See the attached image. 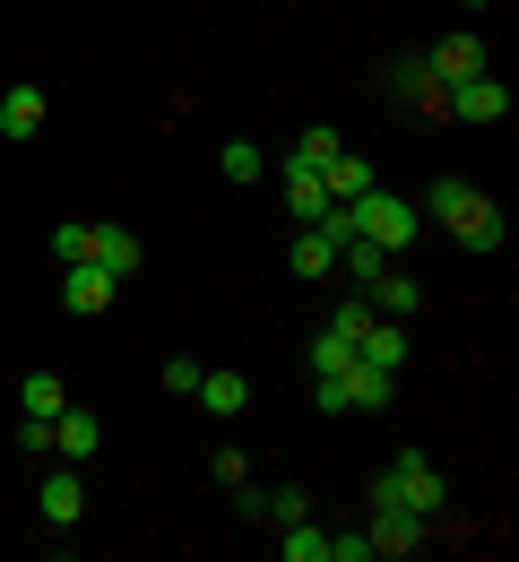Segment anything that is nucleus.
<instances>
[{
	"instance_id": "obj_1",
	"label": "nucleus",
	"mask_w": 519,
	"mask_h": 562,
	"mask_svg": "<svg viewBox=\"0 0 519 562\" xmlns=\"http://www.w3.org/2000/svg\"><path fill=\"white\" fill-rule=\"evenodd\" d=\"M312 398H320V416H381L390 398H398V372H381V363H364V355H347L338 372H320L312 381Z\"/></svg>"
},
{
	"instance_id": "obj_2",
	"label": "nucleus",
	"mask_w": 519,
	"mask_h": 562,
	"mask_svg": "<svg viewBox=\"0 0 519 562\" xmlns=\"http://www.w3.org/2000/svg\"><path fill=\"white\" fill-rule=\"evenodd\" d=\"M425 209H433V225H450L467 251H503V209H494L476 182H433Z\"/></svg>"
},
{
	"instance_id": "obj_3",
	"label": "nucleus",
	"mask_w": 519,
	"mask_h": 562,
	"mask_svg": "<svg viewBox=\"0 0 519 562\" xmlns=\"http://www.w3.org/2000/svg\"><path fill=\"white\" fill-rule=\"evenodd\" d=\"M381 502H390V510H416V519H433V510H442V476H433V459H425V450L390 459V468L364 485V510H381Z\"/></svg>"
},
{
	"instance_id": "obj_4",
	"label": "nucleus",
	"mask_w": 519,
	"mask_h": 562,
	"mask_svg": "<svg viewBox=\"0 0 519 562\" xmlns=\"http://www.w3.org/2000/svg\"><path fill=\"white\" fill-rule=\"evenodd\" d=\"M416 225H425V209H416V200H398V191H381V182L356 200V234H364V243H381L390 260L416 243Z\"/></svg>"
},
{
	"instance_id": "obj_5",
	"label": "nucleus",
	"mask_w": 519,
	"mask_h": 562,
	"mask_svg": "<svg viewBox=\"0 0 519 562\" xmlns=\"http://www.w3.org/2000/svg\"><path fill=\"white\" fill-rule=\"evenodd\" d=\"M364 537H372V554H416L425 537H433V519H416V510H364Z\"/></svg>"
},
{
	"instance_id": "obj_6",
	"label": "nucleus",
	"mask_w": 519,
	"mask_h": 562,
	"mask_svg": "<svg viewBox=\"0 0 519 562\" xmlns=\"http://www.w3.org/2000/svg\"><path fill=\"white\" fill-rule=\"evenodd\" d=\"M390 95L398 104H416V113H450V87L425 70V53H407V61H390Z\"/></svg>"
},
{
	"instance_id": "obj_7",
	"label": "nucleus",
	"mask_w": 519,
	"mask_h": 562,
	"mask_svg": "<svg viewBox=\"0 0 519 562\" xmlns=\"http://www.w3.org/2000/svg\"><path fill=\"white\" fill-rule=\"evenodd\" d=\"M450 113L485 131V122H503V113H511V87H503V78H494V70H476V78H467V87H450Z\"/></svg>"
},
{
	"instance_id": "obj_8",
	"label": "nucleus",
	"mask_w": 519,
	"mask_h": 562,
	"mask_svg": "<svg viewBox=\"0 0 519 562\" xmlns=\"http://www.w3.org/2000/svg\"><path fill=\"white\" fill-rule=\"evenodd\" d=\"M425 70L442 78V87H467V78H476V70H494V61H485V44H476V35H442V44L425 53Z\"/></svg>"
},
{
	"instance_id": "obj_9",
	"label": "nucleus",
	"mask_w": 519,
	"mask_h": 562,
	"mask_svg": "<svg viewBox=\"0 0 519 562\" xmlns=\"http://www.w3.org/2000/svg\"><path fill=\"white\" fill-rule=\"evenodd\" d=\"M113 285H122V278H113V269H95V260H78L70 278H61V303H70L78 321H95V312L113 303Z\"/></svg>"
},
{
	"instance_id": "obj_10",
	"label": "nucleus",
	"mask_w": 519,
	"mask_h": 562,
	"mask_svg": "<svg viewBox=\"0 0 519 562\" xmlns=\"http://www.w3.org/2000/svg\"><path fill=\"white\" fill-rule=\"evenodd\" d=\"M44 113H53V104H44V87H9V95H0V139H35V131H44Z\"/></svg>"
},
{
	"instance_id": "obj_11",
	"label": "nucleus",
	"mask_w": 519,
	"mask_h": 562,
	"mask_svg": "<svg viewBox=\"0 0 519 562\" xmlns=\"http://www.w3.org/2000/svg\"><path fill=\"white\" fill-rule=\"evenodd\" d=\"M95 441H104V424L87 416V407H61V416H53V450H61V459L87 468V459H95Z\"/></svg>"
},
{
	"instance_id": "obj_12",
	"label": "nucleus",
	"mask_w": 519,
	"mask_h": 562,
	"mask_svg": "<svg viewBox=\"0 0 519 562\" xmlns=\"http://www.w3.org/2000/svg\"><path fill=\"white\" fill-rule=\"evenodd\" d=\"M35 502H44V519H53V528H70L78 510H87V476H78V459L61 468V476H44V493H35Z\"/></svg>"
},
{
	"instance_id": "obj_13",
	"label": "nucleus",
	"mask_w": 519,
	"mask_h": 562,
	"mask_svg": "<svg viewBox=\"0 0 519 562\" xmlns=\"http://www.w3.org/2000/svg\"><path fill=\"white\" fill-rule=\"evenodd\" d=\"M139 260H148V251H139V234H131V225H95V269L139 278Z\"/></svg>"
},
{
	"instance_id": "obj_14",
	"label": "nucleus",
	"mask_w": 519,
	"mask_h": 562,
	"mask_svg": "<svg viewBox=\"0 0 519 562\" xmlns=\"http://www.w3.org/2000/svg\"><path fill=\"white\" fill-rule=\"evenodd\" d=\"M356 355H364V363H381V372H398V363H407V329H398V321L381 312V321H364V338H356Z\"/></svg>"
},
{
	"instance_id": "obj_15",
	"label": "nucleus",
	"mask_w": 519,
	"mask_h": 562,
	"mask_svg": "<svg viewBox=\"0 0 519 562\" xmlns=\"http://www.w3.org/2000/svg\"><path fill=\"white\" fill-rule=\"evenodd\" d=\"M320 191H329V200H364V191H372V165L356 156V147H338V156L320 165Z\"/></svg>"
},
{
	"instance_id": "obj_16",
	"label": "nucleus",
	"mask_w": 519,
	"mask_h": 562,
	"mask_svg": "<svg viewBox=\"0 0 519 562\" xmlns=\"http://www.w3.org/2000/svg\"><path fill=\"white\" fill-rule=\"evenodd\" d=\"M364 303H372V312H390V321H407V312H416L425 294H416V278H398V260H390V269L364 285Z\"/></svg>"
},
{
	"instance_id": "obj_17",
	"label": "nucleus",
	"mask_w": 519,
	"mask_h": 562,
	"mask_svg": "<svg viewBox=\"0 0 519 562\" xmlns=\"http://www.w3.org/2000/svg\"><path fill=\"white\" fill-rule=\"evenodd\" d=\"M286 209H295V225H320V209H329L320 173H312V165H295V156H286Z\"/></svg>"
},
{
	"instance_id": "obj_18",
	"label": "nucleus",
	"mask_w": 519,
	"mask_h": 562,
	"mask_svg": "<svg viewBox=\"0 0 519 562\" xmlns=\"http://www.w3.org/2000/svg\"><path fill=\"white\" fill-rule=\"evenodd\" d=\"M61 407H70L61 372H26V381H18V416H61Z\"/></svg>"
},
{
	"instance_id": "obj_19",
	"label": "nucleus",
	"mask_w": 519,
	"mask_h": 562,
	"mask_svg": "<svg viewBox=\"0 0 519 562\" xmlns=\"http://www.w3.org/2000/svg\"><path fill=\"white\" fill-rule=\"evenodd\" d=\"M191 398H200L208 416H234V407L251 398V381H242V372H200V390H191Z\"/></svg>"
},
{
	"instance_id": "obj_20",
	"label": "nucleus",
	"mask_w": 519,
	"mask_h": 562,
	"mask_svg": "<svg viewBox=\"0 0 519 562\" xmlns=\"http://www.w3.org/2000/svg\"><path fill=\"white\" fill-rule=\"evenodd\" d=\"M338 269V243L320 225H295V278H329Z\"/></svg>"
},
{
	"instance_id": "obj_21",
	"label": "nucleus",
	"mask_w": 519,
	"mask_h": 562,
	"mask_svg": "<svg viewBox=\"0 0 519 562\" xmlns=\"http://www.w3.org/2000/svg\"><path fill=\"white\" fill-rule=\"evenodd\" d=\"M53 260H61V269H78V260H95V225H53Z\"/></svg>"
},
{
	"instance_id": "obj_22",
	"label": "nucleus",
	"mask_w": 519,
	"mask_h": 562,
	"mask_svg": "<svg viewBox=\"0 0 519 562\" xmlns=\"http://www.w3.org/2000/svg\"><path fill=\"white\" fill-rule=\"evenodd\" d=\"M338 269H347V278H356V285H372V278H381V269H390V251H381V243H364V234H356V243L338 251Z\"/></svg>"
},
{
	"instance_id": "obj_23",
	"label": "nucleus",
	"mask_w": 519,
	"mask_h": 562,
	"mask_svg": "<svg viewBox=\"0 0 519 562\" xmlns=\"http://www.w3.org/2000/svg\"><path fill=\"white\" fill-rule=\"evenodd\" d=\"M286 562H329V528H312V519H286Z\"/></svg>"
},
{
	"instance_id": "obj_24",
	"label": "nucleus",
	"mask_w": 519,
	"mask_h": 562,
	"mask_svg": "<svg viewBox=\"0 0 519 562\" xmlns=\"http://www.w3.org/2000/svg\"><path fill=\"white\" fill-rule=\"evenodd\" d=\"M347 355H356V338H347V329H320V338H312V381H320V372H338Z\"/></svg>"
},
{
	"instance_id": "obj_25",
	"label": "nucleus",
	"mask_w": 519,
	"mask_h": 562,
	"mask_svg": "<svg viewBox=\"0 0 519 562\" xmlns=\"http://www.w3.org/2000/svg\"><path fill=\"white\" fill-rule=\"evenodd\" d=\"M338 147H347L338 131H303V139H295V165H312V173H320V165H329Z\"/></svg>"
},
{
	"instance_id": "obj_26",
	"label": "nucleus",
	"mask_w": 519,
	"mask_h": 562,
	"mask_svg": "<svg viewBox=\"0 0 519 562\" xmlns=\"http://www.w3.org/2000/svg\"><path fill=\"white\" fill-rule=\"evenodd\" d=\"M225 182H260V147L251 139H225Z\"/></svg>"
},
{
	"instance_id": "obj_27",
	"label": "nucleus",
	"mask_w": 519,
	"mask_h": 562,
	"mask_svg": "<svg viewBox=\"0 0 519 562\" xmlns=\"http://www.w3.org/2000/svg\"><path fill=\"white\" fill-rule=\"evenodd\" d=\"M329 562H372V537L364 528H338V537H329Z\"/></svg>"
},
{
	"instance_id": "obj_28",
	"label": "nucleus",
	"mask_w": 519,
	"mask_h": 562,
	"mask_svg": "<svg viewBox=\"0 0 519 562\" xmlns=\"http://www.w3.org/2000/svg\"><path fill=\"white\" fill-rule=\"evenodd\" d=\"M269 519H312V493L286 485V493H269Z\"/></svg>"
},
{
	"instance_id": "obj_29",
	"label": "nucleus",
	"mask_w": 519,
	"mask_h": 562,
	"mask_svg": "<svg viewBox=\"0 0 519 562\" xmlns=\"http://www.w3.org/2000/svg\"><path fill=\"white\" fill-rule=\"evenodd\" d=\"M364 321H372V303H364V294H347V303H338V321H329V329H347V338H364Z\"/></svg>"
},
{
	"instance_id": "obj_30",
	"label": "nucleus",
	"mask_w": 519,
	"mask_h": 562,
	"mask_svg": "<svg viewBox=\"0 0 519 562\" xmlns=\"http://www.w3.org/2000/svg\"><path fill=\"white\" fill-rule=\"evenodd\" d=\"M18 450H53V416H18Z\"/></svg>"
},
{
	"instance_id": "obj_31",
	"label": "nucleus",
	"mask_w": 519,
	"mask_h": 562,
	"mask_svg": "<svg viewBox=\"0 0 519 562\" xmlns=\"http://www.w3.org/2000/svg\"><path fill=\"white\" fill-rule=\"evenodd\" d=\"M165 390H182V398H191V390H200V363H191V355H173V363H165Z\"/></svg>"
},
{
	"instance_id": "obj_32",
	"label": "nucleus",
	"mask_w": 519,
	"mask_h": 562,
	"mask_svg": "<svg viewBox=\"0 0 519 562\" xmlns=\"http://www.w3.org/2000/svg\"><path fill=\"white\" fill-rule=\"evenodd\" d=\"M459 9H485V0H459Z\"/></svg>"
}]
</instances>
